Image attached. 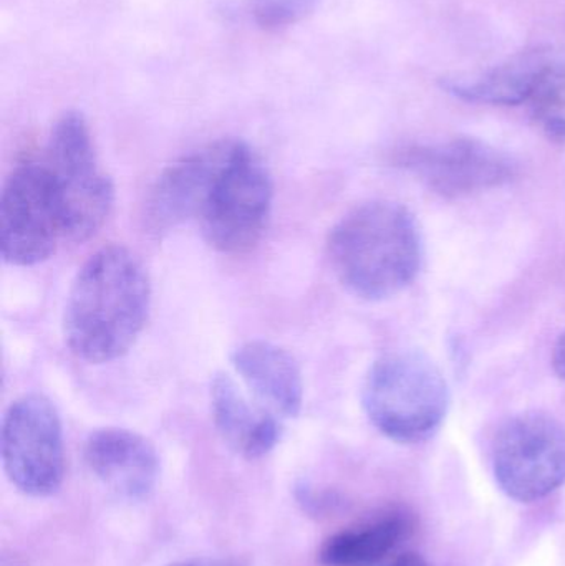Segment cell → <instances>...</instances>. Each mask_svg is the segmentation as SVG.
Returning a JSON list of instances; mask_svg holds the SVG:
<instances>
[{
    "label": "cell",
    "instance_id": "9c48e42d",
    "mask_svg": "<svg viewBox=\"0 0 565 566\" xmlns=\"http://www.w3.org/2000/svg\"><path fill=\"white\" fill-rule=\"evenodd\" d=\"M395 163L443 198H464L500 188L516 176V165L500 149L471 138L400 149Z\"/></svg>",
    "mask_w": 565,
    "mask_h": 566
},
{
    "label": "cell",
    "instance_id": "52a82bcc",
    "mask_svg": "<svg viewBox=\"0 0 565 566\" xmlns=\"http://www.w3.org/2000/svg\"><path fill=\"white\" fill-rule=\"evenodd\" d=\"M0 451L7 478L22 494H56L65 479V442L53 402L35 392L15 399L3 416Z\"/></svg>",
    "mask_w": 565,
    "mask_h": 566
},
{
    "label": "cell",
    "instance_id": "ffe728a7",
    "mask_svg": "<svg viewBox=\"0 0 565 566\" xmlns=\"http://www.w3.org/2000/svg\"><path fill=\"white\" fill-rule=\"evenodd\" d=\"M554 371L565 379V332L557 338L553 349Z\"/></svg>",
    "mask_w": 565,
    "mask_h": 566
},
{
    "label": "cell",
    "instance_id": "e0dca14e",
    "mask_svg": "<svg viewBox=\"0 0 565 566\" xmlns=\"http://www.w3.org/2000/svg\"><path fill=\"white\" fill-rule=\"evenodd\" d=\"M530 105L537 115L543 116L544 122L557 118L565 109V65L551 62L541 73L536 88L531 96Z\"/></svg>",
    "mask_w": 565,
    "mask_h": 566
},
{
    "label": "cell",
    "instance_id": "9a60e30c",
    "mask_svg": "<svg viewBox=\"0 0 565 566\" xmlns=\"http://www.w3.org/2000/svg\"><path fill=\"white\" fill-rule=\"evenodd\" d=\"M547 53L541 50L526 52L473 83H453L451 92L468 102L513 106L530 103L537 80L550 63Z\"/></svg>",
    "mask_w": 565,
    "mask_h": 566
},
{
    "label": "cell",
    "instance_id": "7402d4cb",
    "mask_svg": "<svg viewBox=\"0 0 565 566\" xmlns=\"http://www.w3.org/2000/svg\"><path fill=\"white\" fill-rule=\"evenodd\" d=\"M546 125V132L550 133V136L553 138L561 139V142H565V118L564 116H559V118H550L544 122Z\"/></svg>",
    "mask_w": 565,
    "mask_h": 566
},
{
    "label": "cell",
    "instance_id": "8992f818",
    "mask_svg": "<svg viewBox=\"0 0 565 566\" xmlns=\"http://www.w3.org/2000/svg\"><path fill=\"white\" fill-rule=\"evenodd\" d=\"M501 491L520 502L543 501L565 484V428L554 416L521 412L503 422L493 442Z\"/></svg>",
    "mask_w": 565,
    "mask_h": 566
},
{
    "label": "cell",
    "instance_id": "5bb4252c",
    "mask_svg": "<svg viewBox=\"0 0 565 566\" xmlns=\"http://www.w3.org/2000/svg\"><path fill=\"white\" fill-rule=\"evenodd\" d=\"M415 521L407 511L388 509L331 535L318 551L324 566H374L411 537Z\"/></svg>",
    "mask_w": 565,
    "mask_h": 566
},
{
    "label": "cell",
    "instance_id": "277c9868",
    "mask_svg": "<svg viewBox=\"0 0 565 566\" xmlns=\"http://www.w3.org/2000/svg\"><path fill=\"white\" fill-rule=\"evenodd\" d=\"M272 202L274 185L268 166L248 143L232 139L196 221L215 251L248 254L268 229Z\"/></svg>",
    "mask_w": 565,
    "mask_h": 566
},
{
    "label": "cell",
    "instance_id": "8fae6325",
    "mask_svg": "<svg viewBox=\"0 0 565 566\" xmlns=\"http://www.w3.org/2000/svg\"><path fill=\"white\" fill-rule=\"evenodd\" d=\"M83 458L106 489L132 502L146 501L161 472L153 442L129 429H96L86 439Z\"/></svg>",
    "mask_w": 565,
    "mask_h": 566
},
{
    "label": "cell",
    "instance_id": "7c38bea8",
    "mask_svg": "<svg viewBox=\"0 0 565 566\" xmlns=\"http://www.w3.org/2000/svg\"><path fill=\"white\" fill-rule=\"evenodd\" d=\"M231 365L262 408L279 419L301 415L304 378L287 349L265 339H251L232 352Z\"/></svg>",
    "mask_w": 565,
    "mask_h": 566
},
{
    "label": "cell",
    "instance_id": "d6986e66",
    "mask_svg": "<svg viewBox=\"0 0 565 566\" xmlns=\"http://www.w3.org/2000/svg\"><path fill=\"white\" fill-rule=\"evenodd\" d=\"M171 566H249V560L244 557L199 558Z\"/></svg>",
    "mask_w": 565,
    "mask_h": 566
},
{
    "label": "cell",
    "instance_id": "2e32d148",
    "mask_svg": "<svg viewBox=\"0 0 565 566\" xmlns=\"http://www.w3.org/2000/svg\"><path fill=\"white\" fill-rule=\"evenodd\" d=\"M321 0H245L252 19L262 29L278 30L307 19Z\"/></svg>",
    "mask_w": 565,
    "mask_h": 566
},
{
    "label": "cell",
    "instance_id": "6da1fadb",
    "mask_svg": "<svg viewBox=\"0 0 565 566\" xmlns=\"http://www.w3.org/2000/svg\"><path fill=\"white\" fill-rule=\"evenodd\" d=\"M151 310L148 272L129 249L108 245L79 269L63 310V338L90 365L123 358L138 342Z\"/></svg>",
    "mask_w": 565,
    "mask_h": 566
},
{
    "label": "cell",
    "instance_id": "ac0fdd59",
    "mask_svg": "<svg viewBox=\"0 0 565 566\" xmlns=\"http://www.w3.org/2000/svg\"><path fill=\"white\" fill-rule=\"evenodd\" d=\"M295 499L308 514H324L332 505L337 504L334 494L331 492H317L308 484H301L295 488Z\"/></svg>",
    "mask_w": 565,
    "mask_h": 566
},
{
    "label": "cell",
    "instance_id": "7a4b0ae2",
    "mask_svg": "<svg viewBox=\"0 0 565 566\" xmlns=\"http://www.w3.org/2000/svg\"><path fill=\"white\" fill-rule=\"evenodd\" d=\"M327 255L337 281L368 302L404 292L423 262L417 219L394 201L357 206L332 228Z\"/></svg>",
    "mask_w": 565,
    "mask_h": 566
},
{
    "label": "cell",
    "instance_id": "30bf717a",
    "mask_svg": "<svg viewBox=\"0 0 565 566\" xmlns=\"http://www.w3.org/2000/svg\"><path fill=\"white\" fill-rule=\"evenodd\" d=\"M232 139H219L181 156L169 165L149 189L145 205L146 228L156 234L198 219Z\"/></svg>",
    "mask_w": 565,
    "mask_h": 566
},
{
    "label": "cell",
    "instance_id": "4fadbf2b",
    "mask_svg": "<svg viewBox=\"0 0 565 566\" xmlns=\"http://www.w3.org/2000/svg\"><path fill=\"white\" fill-rule=\"evenodd\" d=\"M212 421L226 444L249 461L274 451L282 438V419L252 405L238 382L218 373L211 382Z\"/></svg>",
    "mask_w": 565,
    "mask_h": 566
},
{
    "label": "cell",
    "instance_id": "5b68a950",
    "mask_svg": "<svg viewBox=\"0 0 565 566\" xmlns=\"http://www.w3.org/2000/svg\"><path fill=\"white\" fill-rule=\"evenodd\" d=\"M43 165L62 206L65 239L85 242L95 238L112 214L115 186L100 163L82 113L66 112L56 119Z\"/></svg>",
    "mask_w": 565,
    "mask_h": 566
},
{
    "label": "cell",
    "instance_id": "ba28073f",
    "mask_svg": "<svg viewBox=\"0 0 565 566\" xmlns=\"http://www.w3.org/2000/svg\"><path fill=\"white\" fill-rule=\"evenodd\" d=\"M65 239L62 206L43 163L17 166L0 196V251L15 268L49 261Z\"/></svg>",
    "mask_w": 565,
    "mask_h": 566
},
{
    "label": "cell",
    "instance_id": "44dd1931",
    "mask_svg": "<svg viewBox=\"0 0 565 566\" xmlns=\"http://www.w3.org/2000/svg\"><path fill=\"white\" fill-rule=\"evenodd\" d=\"M385 566H431L425 560L421 555L414 554V552H408V554L400 555V557L395 558L391 564Z\"/></svg>",
    "mask_w": 565,
    "mask_h": 566
},
{
    "label": "cell",
    "instance_id": "3957f363",
    "mask_svg": "<svg viewBox=\"0 0 565 566\" xmlns=\"http://www.w3.org/2000/svg\"><path fill=\"white\" fill-rule=\"evenodd\" d=\"M368 421L398 444H420L437 434L450 408V389L438 366L417 352L381 356L362 389Z\"/></svg>",
    "mask_w": 565,
    "mask_h": 566
},
{
    "label": "cell",
    "instance_id": "603a6c76",
    "mask_svg": "<svg viewBox=\"0 0 565 566\" xmlns=\"http://www.w3.org/2000/svg\"><path fill=\"white\" fill-rule=\"evenodd\" d=\"M0 566H27L23 564L22 560H20L19 557H15V555H3L2 557V564Z\"/></svg>",
    "mask_w": 565,
    "mask_h": 566
}]
</instances>
